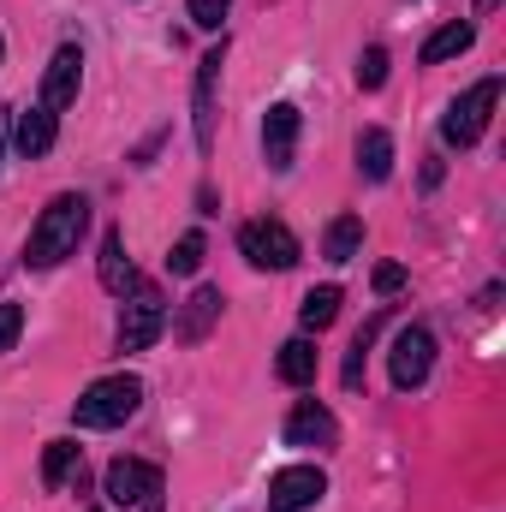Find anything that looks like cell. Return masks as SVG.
Masks as SVG:
<instances>
[{
	"label": "cell",
	"instance_id": "cell-26",
	"mask_svg": "<svg viewBox=\"0 0 506 512\" xmlns=\"http://www.w3.org/2000/svg\"><path fill=\"white\" fill-rule=\"evenodd\" d=\"M18 328H24V310H18V304H0V352H12Z\"/></svg>",
	"mask_w": 506,
	"mask_h": 512
},
{
	"label": "cell",
	"instance_id": "cell-2",
	"mask_svg": "<svg viewBox=\"0 0 506 512\" xmlns=\"http://www.w3.org/2000/svg\"><path fill=\"white\" fill-rule=\"evenodd\" d=\"M137 405H143V382L137 376H102L96 387L78 393L72 423L78 429H120L126 417H137Z\"/></svg>",
	"mask_w": 506,
	"mask_h": 512
},
{
	"label": "cell",
	"instance_id": "cell-7",
	"mask_svg": "<svg viewBox=\"0 0 506 512\" xmlns=\"http://www.w3.org/2000/svg\"><path fill=\"white\" fill-rule=\"evenodd\" d=\"M102 489H108V507H143V501L161 495V465H149V459H114L108 477H102Z\"/></svg>",
	"mask_w": 506,
	"mask_h": 512
},
{
	"label": "cell",
	"instance_id": "cell-12",
	"mask_svg": "<svg viewBox=\"0 0 506 512\" xmlns=\"http://www.w3.org/2000/svg\"><path fill=\"white\" fill-rule=\"evenodd\" d=\"M334 441H340V423H334L328 405L304 399V405L286 417V447H334Z\"/></svg>",
	"mask_w": 506,
	"mask_h": 512
},
{
	"label": "cell",
	"instance_id": "cell-19",
	"mask_svg": "<svg viewBox=\"0 0 506 512\" xmlns=\"http://www.w3.org/2000/svg\"><path fill=\"white\" fill-rule=\"evenodd\" d=\"M334 316H340V286H316V292H304V304H298L304 334H322Z\"/></svg>",
	"mask_w": 506,
	"mask_h": 512
},
{
	"label": "cell",
	"instance_id": "cell-17",
	"mask_svg": "<svg viewBox=\"0 0 506 512\" xmlns=\"http://www.w3.org/2000/svg\"><path fill=\"white\" fill-rule=\"evenodd\" d=\"M477 42V24H441L429 42H423V66H441V60H453V54H465Z\"/></svg>",
	"mask_w": 506,
	"mask_h": 512
},
{
	"label": "cell",
	"instance_id": "cell-8",
	"mask_svg": "<svg viewBox=\"0 0 506 512\" xmlns=\"http://www.w3.org/2000/svg\"><path fill=\"white\" fill-rule=\"evenodd\" d=\"M322 495H328V477L316 465H286L268 483V512H316Z\"/></svg>",
	"mask_w": 506,
	"mask_h": 512
},
{
	"label": "cell",
	"instance_id": "cell-11",
	"mask_svg": "<svg viewBox=\"0 0 506 512\" xmlns=\"http://www.w3.org/2000/svg\"><path fill=\"white\" fill-rule=\"evenodd\" d=\"M298 108L292 102H274L268 108V120H262V161L274 167V173H286L292 167V155H298Z\"/></svg>",
	"mask_w": 506,
	"mask_h": 512
},
{
	"label": "cell",
	"instance_id": "cell-13",
	"mask_svg": "<svg viewBox=\"0 0 506 512\" xmlns=\"http://www.w3.org/2000/svg\"><path fill=\"white\" fill-rule=\"evenodd\" d=\"M221 304H227L221 286H197V298H191V304L179 310V322H173V340H179V346H197V340L221 322Z\"/></svg>",
	"mask_w": 506,
	"mask_h": 512
},
{
	"label": "cell",
	"instance_id": "cell-15",
	"mask_svg": "<svg viewBox=\"0 0 506 512\" xmlns=\"http://www.w3.org/2000/svg\"><path fill=\"white\" fill-rule=\"evenodd\" d=\"M102 286H108L114 298L137 292V268H131V256H126V239H120V227H108V233H102Z\"/></svg>",
	"mask_w": 506,
	"mask_h": 512
},
{
	"label": "cell",
	"instance_id": "cell-30",
	"mask_svg": "<svg viewBox=\"0 0 506 512\" xmlns=\"http://www.w3.org/2000/svg\"><path fill=\"white\" fill-rule=\"evenodd\" d=\"M0 54H6V48H0Z\"/></svg>",
	"mask_w": 506,
	"mask_h": 512
},
{
	"label": "cell",
	"instance_id": "cell-18",
	"mask_svg": "<svg viewBox=\"0 0 506 512\" xmlns=\"http://www.w3.org/2000/svg\"><path fill=\"white\" fill-rule=\"evenodd\" d=\"M274 370H280V382H292V387L316 382V346L310 340H286L280 358H274Z\"/></svg>",
	"mask_w": 506,
	"mask_h": 512
},
{
	"label": "cell",
	"instance_id": "cell-28",
	"mask_svg": "<svg viewBox=\"0 0 506 512\" xmlns=\"http://www.w3.org/2000/svg\"><path fill=\"white\" fill-rule=\"evenodd\" d=\"M12 114L18 108H0V155H6V137H12Z\"/></svg>",
	"mask_w": 506,
	"mask_h": 512
},
{
	"label": "cell",
	"instance_id": "cell-4",
	"mask_svg": "<svg viewBox=\"0 0 506 512\" xmlns=\"http://www.w3.org/2000/svg\"><path fill=\"white\" fill-rule=\"evenodd\" d=\"M387 370H393V387L399 393L423 387L429 370H435V334L429 328H399L393 334V352H387Z\"/></svg>",
	"mask_w": 506,
	"mask_h": 512
},
{
	"label": "cell",
	"instance_id": "cell-20",
	"mask_svg": "<svg viewBox=\"0 0 506 512\" xmlns=\"http://www.w3.org/2000/svg\"><path fill=\"white\" fill-rule=\"evenodd\" d=\"M358 245H364V221H358V215H340V221L328 227V239H322L328 262H352V256H358Z\"/></svg>",
	"mask_w": 506,
	"mask_h": 512
},
{
	"label": "cell",
	"instance_id": "cell-24",
	"mask_svg": "<svg viewBox=\"0 0 506 512\" xmlns=\"http://www.w3.org/2000/svg\"><path fill=\"white\" fill-rule=\"evenodd\" d=\"M358 84H364V90H381V84H387V48H364V60H358Z\"/></svg>",
	"mask_w": 506,
	"mask_h": 512
},
{
	"label": "cell",
	"instance_id": "cell-1",
	"mask_svg": "<svg viewBox=\"0 0 506 512\" xmlns=\"http://www.w3.org/2000/svg\"><path fill=\"white\" fill-rule=\"evenodd\" d=\"M84 227H90V197H78V191H60V197H54V203L42 209V221L30 227L24 262H30V268H54L60 256L78 251Z\"/></svg>",
	"mask_w": 506,
	"mask_h": 512
},
{
	"label": "cell",
	"instance_id": "cell-27",
	"mask_svg": "<svg viewBox=\"0 0 506 512\" xmlns=\"http://www.w3.org/2000/svg\"><path fill=\"white\" fill-rule=\"evenodd\" d=\"M399 286H405V268H399V262H381V268H376V292H381V298H393Z\"/></svg>",
	"mask_w": 506,
	"mask_h": 512
},
{
	"label": "cell",
	"instance_id": "cell-22",
	"mask_svg": "<svg viewBox=\"0 0 506 512\" xmlns=\"http://www.w3.org/2000/svg\"><path fill=\"white\" fill-rule=\"evenodd\" d=\"M376 334H381V316H376V322H364V328H358V340H352V358H346V387H364V352L376 346Z\"/></svg>",
	"mask_w": 506,
	"mask_h": 512
},
{
	"label": "cell",
	"instance_id": "cell-14",
	"mask_svg": "<svg viewBox=\"0 0 506 512\" xmlns=\"http://www.w3.org/2000/svg\"><path fill=\"white\" fill-rule=\"evenodd\" d=\"M12 137H18V149L36 161V155H48V149H54V137H60V114H48V108L36 102V108L12 114Z\"/></svg>",
	"mask_w": 506,
	"mask_h": 512
},
{
	"label": "cell",
	"instance_id": "cell-16",
	"mask_svg": "<svg viewBox=\"0 0 506 512\" xmlns=\"http://www.w3.org/2000/svg\"><path fill=\"white\" fill-rule=\"evenodd\" d=\"M358 167H364V179H376V185L393 173V137H387L381 126H370L364 137H358Z\"/></svg>",
	"mask_w": 506,
	"mask_h": 512
},
{
	"label": "cell",
	"instance_id": "cell-3",
	"mask_svg": "<svg viewBox=\"0 0 506 512\" xmlns=\"http://www.w3.org/2000/svg\"><path fill=\"white\" fill-rule=\"evenodd\" d=\"M495 102H501V78H483V84H471L447 114H441V137L453 143V149H471L483 126H489V114H495Z\"/></svg>",
	"mask_w": 506,
	"mask_h": 512
},
{
	"label": "cell",
	"instance_id": "cell-25",
	"mask_svg": "<svg viewBox=\"0 0 506 512\" xmlns=\"http://www.w3.org/2000/svg\"><path fill=\"white\" fill-rule=\"evenodd\" d=\"M227 6H233V0H191V24H197V30H221Z\"/></svg>",
	"mask_w": 506,
	"mask_h": 512
},
{
	"label": "cell",
	"instance_id": "cell-23",
	"mask_svg": "<svg viewBox=\"0 0 506 512\" xmlns=\"http://www.w3.org/2000/svg\"><path fill=\"white\" fill-rule=\"evenodd\" d=\"M167 268H173V274H197V268H203V233H179V245H173V256H167Z\"/></svg>",
	"mask_w": 506,
	"mask_h": 512
},
{
	"label": "cell",
	"instance_id": "cell-10",
	"mask_svg": "<svg viewBox=\"0 0 506 512\" xmlns=\"http://www.w3.org/2000/svg\"><path fill=\"white\" fill-rule=\"evenodd\" d=\"M78 84H84V54H78V42H66V48H54L48 72H42V108L48 114L72 108L78 102Z\"/></svg>",
	"mask_w": 506,
	"mask_h": 512
},
{
	"label": "cell",
	"instance_id": "cell-21",
	"mask_svg": "<svg viewBox=\"0 0 506 512\" xmlns=\"http://www.w3.org/2000/svg\"><path fill=\"white\" fill-rule=\"evenodd\" d=\"M72 471H78V441H48V453H42V483L60 489Z\"/></svg>",
	"mask_w": 506,
	"mask_h": 512
},
{
	"label": "cell",
	"instance_id": "cell-6",
	"mask_svg": "<svg viewBox=\"0 0 506 512\" xmlns=\"http://www.w3.org/2000/svg\"><path fill=\"white\" fill-rule=\"evenodd\" d=\"M161 328H167V304H161L155 286L137 280V298H131L126 316H120V352H149L161 340Z\"/></svg>",
	"mask_w": 506,
	"mask_h": 512
},
{
	"label": "cell",
	"instance_id": "cell-5",
	"mask_svg": "<svg viewBox=\"0 0 506 512\" xmlns=\"http://www.w3.org/2000/svg\"><path fill=\"white\" fill-rule=\"evenodd\" d=\"M239 251L251 268H274V274H286L292 262H298V239H292V227H280V221H251L245 233H239Z\"/></svg>",
	"mask_w": 506,
	"mask_h": 512
},
{
	"label": "cell",
	"instance_id": "cell-9",
	"mask_svg": "<svg viewBox=\"0 0 506 512\" xmlns=\"http://www.w3.org/2000/svg\"><path fill=\"white\" fill-rule=\"evenodd\" d=\"M221 66H227V42L209 48L197 60V96H191V126H197V149L209 155L215 149V84H221Z\"/></svg>",
	"mask_w": 506,
	"mask_h": 512
},
{
	"label": "cell",
	"instance_id": "cell-29",
	"mask_svg": "<svg viewBox=\"0 0 506 512\" xmlns=\"http://www.w3.org/2000/svg\"><path fill=\"white\" fill-rule=\"evenodd\" d=\"M143 512H161V501H143Z\"/></svg>",
	"mask_w": 506,
	"mask_h": 512
}]
</instances>
